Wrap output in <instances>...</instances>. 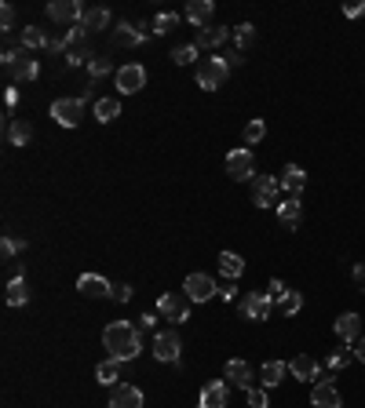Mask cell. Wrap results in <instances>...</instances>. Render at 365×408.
Instances as JSON below:
<instances>
[{
	"mask_svg": "<svg viewBox=\"0 0 365 408\" xmlns=\"http://www.w3.org/2000/svg\"><path fill=\"white\" fill-rule=\"evenodd\" d=\"M355 285H358V288H365V263H358V266H355Z\"/></svg>",
	"mask_w": 365,
	"mask_h": 408,
	"instance_id": "48",
	"label": "cell"
},
{
	"mask_svg": "<svg viewBox=\"0 0 365 408\" xmlns=\"http://www.w3.org/2000/svg\"><path fill=\"white\" fill-rule=\"evenodd\" d=\"M110 408H142V390L121 383V386L114 390V401H110Z\"/></svg>",
	"mask_w": 365,
	"mask_h": 408,
	"instance_id": "21",
	"label": "cell"
},
{
	"mask_svg": "<svg viewBox=\"0 0 365 408\" xmlns=\"http://www.w3.org/2000/svg\"><path fill=\"white\" fill-rule=\"evenodd\" d=\"M179 26V15H172V11H165V15H157L154 19V26H150V33H157V37H165V33H172V29Z\"/></svg>",
	"mask_w": 365,
	"mask_h": 408,
	"instance_id": "35",
	"label": "cell"
},
{
	"mask_svg": "<svg viewBox=\"0 0 365 408\" xmlns=\"http://www.w3.org/2000/svg\"><path fill=\"white\" fill-rule=\"evenodd\" d=\"M351 361H358V357H355V347H351V342H343L340 350H332V354H329V368H332V372L347 368V365H351Z\"/></svg>",
	"mask_w": 365,
	"mask_h": 408,
	"instance_id": "31",
	"label": "cell"
},
{
	"mask_svg": "<svg viewBox=\"0 0 365 408\" xmlns=\"http://www.w3.org/2000/svg\"><path fill=\"white\" fill-rule=\"evenodd\" d=\"M271 296L267 292H248V296L241 299V317L245 321H267L271 317Z\"/></svg>",
	"mask_w": 365,
	"mask_h": 408,
	"instance_id": "10",
	"label": "cell"
},
{
	"mask_svg": "<svg viewBox=\"0 0 365 408\" xmlns=\"http://www.w3.org/2000/svg\"><path fill=\"white\" fill-rule=\"evenodd\" d=\"M281 186L292 193V197H299L304 193V186H307V172L299 168V165H285V172H281Z\"/></svg>",
	"mask_w": 365,
	"mask_h": 408,
	"instance_id": "20",
	"label": "cell"
},
{
	"mask_svg": "<svg viewBox=\"0 0 365 408\" xmlns=\"http://www.w3.org/2000/svg\"><path fill=\"white\" fill-rule=\"evenodd\" d=\"M77 292L88 296V299H106L110 292H114V285H110L106 277H99V273H81L77 277Z\"/></svg>",
	"mask_w": 365,
	"mask_h": 408,
	"instance_id": "13",
	"label": "cell"
},
{
	"mask_svg": "<svg viewBox=\"0 0 365 408\" xmlns=\"http://www.w3.org/2000/svg\"><path fill=\"white\" fill-rule=\"evenodd\" d=\"M183 292L190 296V303H209L212 296H219V285L212 281L209 273H190L183 281Z\"/></svg>",
	"mask_w": 365,
	"mask_h": 408,
	"instance_id": "7",
	"label": "cell"
},
{
	"mask_svg": "<svg viewBox=\"0 0 365 408\" xmlns=\"http://www.w3.org/2000/svg\"><path fill=\"white\" fill-rule=\"evenodd\" d=\"M299 219H304V204H299V197H289L278 204V222L285 226V230H296Z\"/></svg>",
	"mask_w": 365,
	"mask_h": 408,
	"instance_id": "18",
	"label": "cell"
},
{
	"mask_svg": "<svg viewBox=\"0 0 365 408\" xmlns=\"http://www.w3.org/2000/svg\"><path fill=\"white\" fill-rule=\"evenodd\" d=\"M81 109H84V99H55L52 103V117L62 128H77L81 124Z\"/></svg>",
	"mask_w": 365,
	"mask_h": 408,
	"instance_id": "12",
	"label": "cell"
},
{
	"mask_svg": "<svg viewBox=\"0 0 365 408\" xmlns=\"http://www.w3.org/2000/svg\"><path fill=\"white\" fill-rule=\"evenodd\" d=\"M29 139H33V124H29V121H11L8 124V142L11 146H29Z\"/></svg>",
	"mask_w": 365,
	"mask_h": 408,
	"instance_id": "27",
	"label": "cell"
},
{
	"mask_svg": "<svg viewBox=\"0 0 365 408\" xmlns=\"http://www.w3.org/2000/svg\"><path fill=\"white\" fill-rule=\"evenodd\" d=\"M263 135H267V124H263V121H248V124H245V132H241L245 146H256Z\"/></svg>",
	"mask_w": 365,
	"mask_h": 408,
	"instance_id": "38",
	"label": "cell"
},
{
	"mask_svg": "<svg viewBox=\"0 0 365 408\" xmlns=\"http://www.w3.org/2000/svg\"><path fill=\"white\" fill-rule=\"evenodd\" d=\"M289 372L296 375V379H304V383H314V375H322V365L314 361L311 354H299V357H292Z\"/></svg>",
	"mask_w": 365,
	"mask_h": 408,
	"instance_id": "19",
	"label": "cell"
},
{
	"mask_svg": "<svg viewBox=\"0 0 365 408\" xmlns=\"http://www.w3.org/2000/svg\"><path fill=\"white\" fill-rule=\"evenodd\" d=\"M227 37H230L227 26H204L198 33V47H219V44H227Z\"/></svg>",
	"mask_w": 365,
	"mask_h": 408,
	"instance_id": "25",
	"label": "cell"
},
{
	"mask_svg": "<svg viewBox=\"0 0 365 408\" xmlns=\"http://www.w3.org/2000/svg\"><path fill=\"white\" fill-rule=\"evenodd\" d=\"M311 405L314 408H340V390L332 379H318L311 390Z\"/></svg>",
	"mask_w": 365,
	"mask_h": 408,
	"instance_id": "15",
	"label": "cell"
},
{
	"mask_svg": "<svg viewBox=\"0 0 365 408\" xmlns=\"http://www.w3.org/2000/svg\"><path fill=\"white\" fill-rule=\"evenodd\" d=\"M150 40V29L147 26H132V22H117L114 26V44L117 47H135V44H147Z\"/></svg>",
	"mask_w": 365,
	"mask_h": 408,
	"instance_id": "14",
	"label": "cell"
},
{
	"mask_svg": "<svg viewBox=\"0 0 365 408\" xmlns=\"http://www.w3.org/2000/svg\"><path fill=\"white\" fill-rule=\"evenodd\" d=\"M343 15H347V19H358V15H365V0H355V4H343Z\"/></svg>",
	"mask_w": 365,
	"mask_h": 408,
	"instance_id": "45",
	"label": "cell"
},
{
	"mask_svg": "<svg viewBox=\"0 0 365 408\" xmlns=\"http://www.w3.org/2000/svg\"><path fill=\"white\" fill-rule=\"evenodd\" d=\"M227 401H230V386L223 379H216V383H209V386L201 390L198 408H227Z\"/></svg>",
	"mask_w": 365,
	"mask_h": 408,
	"instance_id": "16",
	"label": "cell"
},
{
	"mask_svg": "<svg viewBox=\"0 0 365 408\" xmlns=\"http://www.w3.org/2000/svg\"><path fill=\"white\" fill-rule=\"evenodd\" d=\"M154 321H157L154 314H147V317H139V328H154Z\"/></svg>",
	"mask_w": 365,
	"mask_h": 408,
	"instance_id": "51",
	"label": "cell"
},
{
	"mask_svg": "<svg viewBox=\"0 0 365 408\" xmlns=\"http://www.w3.org/2000/svg\"><path fill=\"white\" fill-rule=\"evenodd\" d=\"M47 15H52L55 22H77L81 26L88 8L81 4V0H52V4H47Z\"/></svg>",
	"mask_w": 365,
	"mask_h": 408,
	"instance_id": "9",
	"label": "cell"
},
{
	"mask_svg": "<svg viewBox=\"0 0 365 408\" xmlns=\"http://www.w3.org/2000/svg\"><path fill=\"white\" fill-rule=\"evenodd\" d=\"M219 299H223V303H234V299H237V288H234V285L219 288Z\"/></svg>",
	"mask_w": 365,
	"mask_h": 408,
	"instance_id": "47",
	"label": "cell"
},
{
	"mask_svg": "<svg viewBox=\"0 0 365 408\" xmlns=\"http://www.w3.org/2000/svg\"><path fill=\"white\" fill-rule=\"evenodd\" d=\"M110 299H114V303H128V299H132V288H128V285H114Z\"/></svg>",
	"mask_w": 365,
	"mask_h": 408,
	"instance_id": "44",
	"label": "cell"
},
{
	"mask_svg": "<svg viewBox=\"0 0 365 408\" xmlns=\"http://www.w3.org/2000/svg\"><path fill=\"white\" fill-rule=\"evenodd\" d=\"M278 193H281V179L274 175H256L252 179V204L256 208H278Z\"/></svg>",
	"mask_w": 365,
	"mask_h": 408,
	"instance_id": "3",
	"label": "cell"
},
{
	"mask_svg": "<svg viewBox=\"0 0 365 408\" xmlns=\"http://www.w3.org/2000/svg\"><path fill=\"white\" fill-rule=\"evenodd\" d=\"M355 357H358V361L365 365V335H362V339L355 342Z\"/></svg>",
	"mask_w": 365,
	"mask_h": 408,
	"instance_id": "49",
	"label": "cell"
},
{
	"mask_svg": "<svg viewBox=\"0 0 365 408\" xmlns=\"http://www.w3.org/2000/svg\"><path fill=\"white\" fill-rule=\"evenodd\" d=\"M278 310H281L285 317L299 314V310H304V296H299V292H292V288H285V296L278 299Z\"/></svg>",
	"mask_w": 365,
	"mask_h": 408,
	"instance_id": "32",
	"label": "cell"
},
{
	"mask_svg": "<svg viewBox=\"0 0 365 408\" xmlns=\"http://www.w3.org/2000/svg\"><path fill=\"white\" fill-rule=\"evenodd\" d=\"M22 47H29V52H37V47H47V37L40 33L37 26H22Z\"/></svg>",
	"mask_w": 365,
	"mask_h": 408,
	"instance_id": "36",
	"label": "cell"
},
{
	"mask_svg": "<svg viewBox=\"0 0 365 408\" xmlns=\"http://www.w3.org/2000/svg\"><path fill=\"white\" fill-rule=\"evenodd\" d=\"M103 347L110 350V357L114 361H132V357L142 350V342H139V328L132 321H114V324H106V332H103Z\"/></svg>",
	"mask_w": 365,
	"mask_h": 408,
	"instance_id": "1",
	"label": "cell"
},
{
	"mask_svg": "<svg viewBox=\"0 0 365 408\" xmlns=\"http://www.w3.org/2000/svg\"><path fill=\"white\" fill-rule=\"evenodd\" d=\"M106 26H110V11L106 8H88L84 22H81L84 33H99V29H106Z\"/></svg>",
	"mask_w": 365,
	"mask_h": 408,
	"instance_id": "29",
	"label": "cell"
},
{
	"mask_svg": "<svg viewBox=\"0 0 365 408\" xmlns=\"http://www.w3.org/2000/svg\"><path fill=\"white\" fill-rule=\"evenodd\" d=\"M4 70L11 73V80H37L40 77L37 59H26L22 52H4Z\"/></svg>",
	"mask_w": 365,
	"mask_h": 408,
	"instance_id": "6",
	"label": "cell"
},
{
	"mask_svg": "<svg viewBox=\"0 0 365 408\" xmlns=\"http://www.w3.org/2000/svg\"><path fill=\"white\" fill-rule=\"evenodd\" d=\"M219 270H223V277L237 281V277L245 273V259L237 255V252H223V255H219Z\"/></svg>",
	"mask_w": 365,
	"mask_h": 408,
	"instance_id": "28",
	"label": "cell"
},
{
	"mask_svg": "<svg viewBox=\"0 0 365 408\" xmlns=\"http://www.w3.org/2000/svg\"><path fill=\"white\" fill-rule=\"evenodd\" d=\"M260 379H263V386H278L285 379V365L281 361H267L263 372H260Z\"/></svg>",
	"mask_w": 365,
	"mask_h": 408,
	"instance_id": "34",
	"label": "cell"
},
{
	"mask_svg": "<svg viewBox=\"0 0 365 408\" xmlns=\"http://www.w3.org/2000/svg\"><path fill=\"white\" fill-rule=\"evenodd\" d=\"M332 328H336V335H340L343 342H358V339L365 335V332H362V317H358V314H340Z\"/></svg>",
	"mask_w": 365,
	"mask_h": 408,
	"instance_id": "17",
	"label": "cell"
},
{
	"mask_svg": "<svg viewBox=\"0 0 365 408\" xmlns=\"http://www.w3.org/2000/svg\"><path fill=\"white\" fill-rule=\"evenodd\" d=\"M117 117H121V103L117 99H99V103H95V121L110 124V121H117Z\"/></svg>",
	"mask_w": 365,
	"mask_h": 408,
	"instance_id": "30",
	"label": "cell"
},
{
	"mask_svg": "<svg viewBox=\"0 0 365 408\" xmlns=\"http://www.w3.org/2000/svg\"><path fill=\"white\" fill-rule=\"evenodd\" d=\"M227 73H230V66H227V59H223V55L204 59L201 66H198V88H201V91H216V88H223V84H227Z\"/></svg>",
	"mask_w": 365,
	"mask_h": 408,
	"instance_id": "2",
	"label": "cell"
},
{
	"mask_svg": "<svg viewBox=\"0 0 365 408\" xmlns=\"http://www.w3.org/2000/svg\"><path fill=\"white\" fill-rule=\"evenodd\" d=\"M227 379L234 383V386H241V390H248L252 386V368H248V361H227Z\"/></svg>",
	"mask_w": 365,
	"mask_h": 408,
	"instance_id": "23",
	"label": "cell"
},
{
	"mask_svg": "<svg viewBox=\"0 0 365 408\" xmlns=\"http://www.w3.org/2000/svg\"><path fill=\"white\" fill-rule=\"evenodd\" d=\"M91 59H95V55H91V47H88L84 40H77V44L70 47V52H66V66H88Z\"/></svg>",
	"mask_w": 365,
	"mask_h": 408,
	"instance_id": "33",
	"label": "cell"
},
{
	"mask_svg": "<svg viewBox=\"0 0 365 408\" xmlns=\"http://www.w3.org/2000/svg\"><path fill=\"white\" fill-rule=\"evenodd\" d=\"M0 248H4V259H15V255H19V252L26 248V244H22V241H15V237H4V244H0Z\"/></svg>",
	"mask_w": 365,
	"mask_h": 408,
	"instance_id": "42",
	"label": "cell"
},
{
	"mask_svg": "<svg viewBox=\"0 0 365 408\" xmlns=\"http://www.w3.org/2000/svg\"><path fill=\"white\" fill-rule=\"evenodd\" d=\"M194 59H198V44H179L176 52H172V62H179V66H190Z\"/></svg>",
	"mask_w": 365,
	"mask_h": 408,
	"instance_id": "39",
	"label": "cell"
},
{
	"mask_svg": "<svg viewBox=\"0 0 365 408\" xmlns=\"http://www.w3.org/2000/svg\"><path fill=\"white\" fill-rule=\"evenodd\" d=\"M0 26H4V33H8V29H15V8L11 4L0 8Z\"/></svg>",
	"mask_w": 365,
	"mask_h": 408,
	"instance_id": "43",
	"label": "cell"
},
{
	"mask_svg": "<svg viewBox=\"0 0 365 408\" xmlns=\"http://www.w3.org/2000/svg\"><path fill=\"white\" fill-rule=\"evenodd\" d=\"M8 306H26L29 303V288H26V277H11L8 281V292H4Z\"/></svg>",
	"mask_w": 365,
	"mask_h": 408,
	"instance_id": "26",
	"label": "cell"
},
{
	"mask_svg": "<svg viewBox=\"0 0 365 408\" xmlns=\"http://www.w3.org/2000/svg\"><path fill=\"white\" fill-rule=\"evenodd\" d=\"M267 296H271V303H278V299L285 296V285L278 281V277H274V281H271V288H267Z\"/></svg>",
	"mask_w": 365,
	"mask_h": 408,
	"instance_id": "46",
	"label": "cell"
},
{
	"mask_svg": "<svg viewBox=\"0 0 365 408\" xmlns=\"http://www.w3.org/2000/svg\"><path fill=\"white\" fill-rule=\"evenodd\" d=\"M245 394H248V408H267V390H260V386H248Z\"/></svg>",
	"mask_w": 365,
	"mask_h": 408,
	"instance_id": "41",
	"label": "cell"
},
{
	"mask_svg": "<svg viewBox=\"0 0 365 408\" xmlns=\"http://www.w3.org/2000/svg\"><path fill=\"white\" fill-rule=\"evenodd\" d=\"M223 59H227V66H241V52H227Z\"/></svg>",
	"mask_w": 365,
	"mask_h": 408,
	"instance_id": "50",
	"label": "cell"
},
{
	"mask_svg": "<svg viewBox=\"0 0 365 408\" xmlns=\"http://www.w3.org/2000/svg\"><path fill=\"white\" fill-rule=\"evenodd\" d=\"M139 88H147V70L139 62H128V66L117 70V91L121 95H135Z\"/></svg>",
	"mask_w": 365,
	"mask_h": 408,
	"instance_id": "11",
	"label": "cell"
},
{
	"mask_svg": "<svg viewBox=\"0 0 365 408\" xmlns=\"http://www.w3.org/2000/svg\"><path fill=\"white\" fill-rule=\"evenodd\" d=\"M88 73H91V77H106V73H110V59L95 55V59L88 62Z\"/></svg>",
	"mask_w": 365,
	"mask_h": 408,
	"instance_id": "40",
	"label": "cell"
},
{
	"mask_svg": "<svg viewBox=\"0 0 365 408\" xmlns=\"http://www.w3.org/2000/svg\"><path fill=\"white\" fill-rule=\"evenodd\" d=\"M212 11H216V4H212V0H190L183 15H186V22H194V26H204V22L212 19Z\"/></svg>",
	"mask_w": 365,
	"mask_h": 408,
	"instance_id": "22",
	"label": "cell"
},
{
	"mask_svg": "<svg viewBox=\"0 0 365 408\" xmlns=\"http://www.w3.org/2000/svg\"><path fill=\"white\" fill-rule=\"evenodd\" d=\"M227 175L237 179V183H248V179H256V160H252V150H248V146H237V150L227 153Z\"/></svg>",
	"mask_w": 365,
	"mask_h": 408,
	"instance_id": "4",
	"label": "cell"
},
{
	"mask_svg": "<svg viewBox=\"0 0 365 408\" xmlns=\"http://www.w3.org/2000/svg\"><path fill=\"white\" fill-rule=\"evenodd\" d=\"M121 365L124 361H114V357H110V361H103L99 368H95V379H99L103 386H121Z\"/></svg>",
	"mask_w": 365,
	"mask_h": 408,
	"instance_id": "24",
	"label": "cell"
},
{
	"mask_svg": "<svg viewBox=\"0 0 365 408\" xmlns=\"http://www.w3.org/2000/svg\"><path fill=\"white\" fill-rule=\"evenodd\" d=\"M157 314L165 321H186L190 317V296L186 292H165V296L157 299Z\"/></svg>",
	"mask_w": 365,
	"mask_h": 408,
	"instance_id": "5",
	"label": "cell"
},
{
	"mask_svg": "<svg viewBox=\"0 0 365 408\" xmlns=\"http://www.w3.org/2000/svg\"><path fill=\"white\" fill-rule=\"evenodd\" d=\"M234 40H237V47H252V44H256V26H252V22L234 26Z\"/></svg>",
	"mask_w": 365,
	"mask_h": 408,
	"instance_id": "37",
	"label": "cell"
},
{
	"mask_svg": "<svg viewBox=\"0 0 365 408\" xmlns=\"http://www.w3.org/2000/svg\"><path fill=\"white\" fill-rule=\"evenodd\" d=\"M179 354H183V339H179V332H157V339H154V357H157V361L179 365Z\"/></svg>",
	"mask_w": 365,
	"mask_h": 408,
	"instance_id": "8",
	"label": "cell"
}]
</instances>
